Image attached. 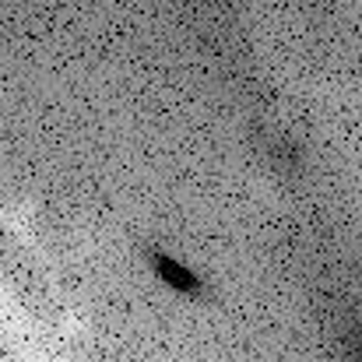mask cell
Segmentation results:
<instances>
[{
	"label": "cell",
	"instance_id": "6da1fadb",
	"mask_svg": "<svg viewBox=\"0 0 362 362\" xmlns=\"http://www.w3.org/2000/svg\"><path fill=\"white\" fill-rule=\"evenodd\" d=\"M155 274L165 281V285H173L176 292H187V296H194L197 292V278L187 271V267H180V264H173V260H165V257H155Z\"/></svg>",
	"mask_w": 362,
	"mask_h": 362
}]
</instances>
